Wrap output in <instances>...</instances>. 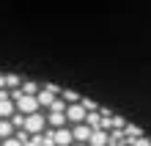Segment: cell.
I'll list each match as a JSON object with an SVG mask.
<instances>
[{
	"label": "cell",
	"mask_w": 151,
	"mask_h": 146,
	"mask_svg": "<svg viewBox=\"0 0 151 146\" xmlns=\"http://www.w3.org/2000/svg\"><path fill=\"white\" fill-rule=\"evenodd\" d=\"M47 116H44V113H28V116H25V130H28L30 135H36V132H44V130H47Z\"/></svg>",
	"instance_id": "cell-1"
},
{
	"label": "cell",
	"mask_w": 151,
	"mask_h": 146,
	"mask_svg": "<svg viewBox=\"0 0 151 146\" xmlns=\"http://www.w3.org/2000/svg\"><path fill=\"white\" fill-rule=\"evenodd\" d=\"M66 118H69V124H83L88 118V108L83 105V99H80V102H72L66 108Z\"/></svg>",
	"instance_id": "cell-2"
},
{
	"label": "cell",
	"mask_w": 151,
	"mask_h": 146,
	"mask_svg": "<svg viewBox=\"0 0 151 146\" xmlns=\"http://www.w3.org/2000/svg\"><path fill=\"white\" fill-rule=\"evenodd\" d=\"M72 130H74V141H77V143H88V141H91V135H93V127L88 124V121L74 124Z\"/></svg>",
	"instance_id": "cell-3"
},
{
	"label": "cell",
	"mask_w": 151,
	"mask_h": 146,
	"mask_svg": "<svg viewBox=\"0 0 151 146\" xmlns=\"http://www.w3.org/2000/svg\"><path fill=\"white\" fill-rule=\"evenodd\" d=\"M47 121H50V127H66V113L63 110H50L47 113Z\"/></svg>",
	"instance_id": "cell-4"
},
{
	"label": "cell",
	"mask_w": 151,
	"mask_h": 146,
	"mask_svg": "<svg viewBox=\"0 0 151 146\" xmlns=\"http://www.w3.org/2000/svg\"><path fill=\"white\" fill-rule=\"evenodd\" d=\"M17 132V127L11 118H0V141H6V138H11V135Z\"/></svg>",
	"instance_id": "cell-5"
},
{
	"label": "cell",
	"mask_w": 151,
	"mask_h": 146,
	"mask_svg": "<svg viewBox=\"0 0 151 146\" xmlns=\"http://www.w3.org/2000/svg\"><path fill=\"white\" fill-rule=\"evenodd\" d=\"M124 132H127V138H140V135H143V130H140V127L129 124V121H127V127H124Z\"/></svg>",
	"instance_id": "cell-6"
},
{
	"label": "cell",
	"mask_w": 151,
	"mask_h": 146,
	"mask_svg": "<svg viewBox=\"0 0 151 146\" xmlns=\"http://www.w3.org/2000/svg\"><path fill=\"white\" fill-rule=\"evenodd\" d=\"M22 83H25V80H22L19 75H6V86H8V88H19Z\"/></svg>",
	"instance_id": "cell-7"
},
{
	"label": "cell",
	"mask_w": 151,
	"mask_h": 146,
	"mask_svg": "<svg viewBox=\"0 0 151 146\" xmlns=\"http://www.w3.org/2000/svg\"><path fill=\"white\" fill-rule=\"evenodd\" d=\"M60 97H63L69 105H72V102H80V99H83V97L77 94V91H69V88H63V94H60Z\"/></svg>",
	"instance_id": "cell-8"
},
{
	"label": "cell",
	"mask_w": 151,
	"mask_h": 146,
	"mask_svg": "<svg viewBox=\"0 0 151 146\" xmlns=\"http://www.w3.org/2000/svg\"><path fill=\"white\" fill-rule=\"evenodd\" d=\"M132 146H151V141L146 135H140V138H132Z\"/></svg>",
	"instance_id": "cell-9"
},
{
	"label": "cell",
	"mask_w": 151,
	"mask_h": 146,
	"mask_svg": "<svg viewBox=\"0 0 151 146\" xmlns=\"http://www.w3.org/2000/svg\"><path fill=\"white\" fill-rule=\"evenodd\" d=\"M83 105L88 108V110H96V108H99V105H96V102H91V99H85V97H83Z\"/></svg>",
	"instance_id": "cell-10"
},
{
	"label": "cell",
	"mask_w": 151,
	"mask_h": 146,
	"mask_svg": "<svg viewBox=\"0 0 151 146\" xmlns=\"http://www.w3.org/2000/svg\"><path fill=\"white\" fill-rule=\"evenodd\" d=\"M74 146H91V143H74Z\"/></svg>",
	"instance_id": "cell-11"
}]
</instances>
